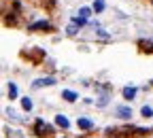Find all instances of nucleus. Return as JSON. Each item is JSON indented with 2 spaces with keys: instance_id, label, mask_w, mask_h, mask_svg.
I'll return each instance as SVG.
<instances>
[{
  "instance_id": "1",
  "label": "nucleus",
  "mask_w": 153,
  "mask_h": 138,
  "mask_svg": "<svg viewBox=\"0 0 153 138\" xmlns=\"http://www.w3.org/2000/svg\"><path fill=\"white\" fill-rule=\"evenodd\" d=\"M49 85H55V79L47 76V79H36V81L32 83L34 89H41V87H49Z\"/></svg>"
},
{
  "instance_id": "2",
  "label": "nucleus",
  "mask_w": 153,
  "mask_h": 138,
  "mask_svg": "<svg viewBox=\"0 0 153 138\" xmlns=\"http://www.w3.org/2000/svg\"><path fill=\"white\" fill-rule=\"evenodd\" d=\"M53 130H51V125H47L45 121H36V134L38 136H47V134H51Z\"/></svg>"
},
{
  "instance_id": "3",
  "label": "nucleus",
  "mask_w": 153,
  "mask_h": 138,
  "mask_svg": "<svg viewBox=\"0 0 153 138\" xmlns=\"http://www.w3.org/2000/svg\"><path fill=\"white\" fill-rule=\"evenodd\" d=\"M76 125H79L81 130H91V128H94V121H91V119H85V117H81V119H76Z\"/></svg>"
},
{
  "instance_id": "4",
  "label": "nucleus",
  "mask_w": 153,
  "mask_h": 138,
  "mask_svg": "<svg viewBox=\"0 0 153 138\" xmlns=\"http://www.w3.org/2000/svg\"><path fill=\"white\" fill-rule=\"evenodd\" d=\"M117 115L121 117V119H130V117H132V108L130 106H117Z\"/></svg>"
},
{
  "instance_id": "5",
  "label": "nucleus",
  "mask_w": 153,
  "mask_h": 138,
  "mask_svg": "<svg viewBox=\"0 0 153 138\" xmlns=\"http://www.w3.org/2000/svg\"><path fill=\"white\" fill-rule=\"evenodd\" d=\"M136 96V87H123V98L126 100H132Z\"/></svg>"
},
{
  "instance_id": "6",
  "label": "nucleus",
  "mask_w": 153,
  "mask_h": 138,
  "mask_svg": "<svg viewBox=\"0 0 153 138\" xmlns=\"http://www.w3.org/2000/svg\"><path fill=\"white\" fill-rule=\"evenodd\" d=\"M55 123L60 125V128H68V125H70V123H68V119H66L64 115H57V117H55Z\"/></svg>"
},
{
  "instance_id": "7",
  "label": "nucleus",
  "mask_w": 153,
  "mask_h": 138,
  "mask_svg": "<svg viewBox=\"0 0 153 138\" xmlns=\"http://www.w3.org/2000/svg\"><path fill=\"white\" fill-rule=\"evenodd\" d=\"M62 96L66 98V100H68V102H74V100H76V93H74V91H70V89H66V91H64Z\"/></svg>"
},
{
  "instance_id": "8",
  "label": "nucleus",
  "mask_w": 153,
  "mask_h": 138,
  "mask_svg": "<svg viewBox=\"0 0 153 138\" xmlns=\"http://www.w3.org/2000/svg\"><path fill=\"white\" fill-rule=\"evenodd\" d=\"M22 106H24V111H32V100L30 98H22Z\"/></svg>"
},
{
  "instance_id": "9",
  "label": "nucleus",
  "mask_w": 153,
  "mask_h": 138,
  "mask_svg": "<svg viewBox=\"0 0 153 138\" xmlns=\"http://www.w3.org/2000/svg\"><path fill=\"white\" fill-rule=\"evenodd\" d=\"M38 28H45V30H47V28H49V24H47V22H36V24H32V26H30V30H38Z\"/></svg>"
},
{
  "instance_id": "10",
  "label": "nucleus",
  "mask_w": 153,
  "mask_h": 138,
  "mask_svg": "<svg viewBox=\"0 0 153 138\" xmlns=\"http://www.w3.org/2000/svg\"><path fill=\"white\" fill-rule=\"evenodd\" d=\"M9 98H11V100H15V98H17V87H15V83L9 85Z\"/></svg>"
},
{
  "instance_id": "11",
  "label": "nucleus",
  "mask_w": 153,
  "mask_h": 138,
  "mask_svg": "<svg viewBox=\"0 0 153 138\" xmlns=\"http://www.w3.org/2000/svg\"><path fill=\"white\" fill-rule=\"evenodd\" d=\"M79 15H81V17H85V19H89V17H91V9L83 7V9H79Z\"/></svg>"
},
{
  "instance_id": "12",
  "label": "nucleus",
  "mask_w": 153,
  "mask_h": 138,
  "mask_svg": "<svg viewBox=\"0 0 153 138\" xmlns=\"http://www.w3.org/2000/svg\"><path fill=\"white\" fill-rule=\"evenodd\" d=\"M102 9H104V0H96V2H94V11H96V13H100Z\"/></svg>"
},
{
  "instance_id": "13",
  "label": "nucleus",
  "mask_w": 153,
  "mask_h": 138,
  "mask_svg": "<svg viewBox=\"0 0 153 138\" xmlns=\"http://www.w3.org/2000/svg\"><path fill=\"white\" fill-rule=\"evenodd\" d=\"M72 24H76V26H85V24H87V19L79 15V17H74V19H72Z\"/></svg>"
},
{
  "instance_id": "14",
  "label": "nucleus",
  "mask_w": 153,
  "mask_h": 138,
  "mask_svg": "<svg viewBox=\"0 0 153 138\" xmlns=\"http://www.w3.org/2000/svg\"><path fill=\"white\" fill-rule=\"evenodd\" d=\"M140 113H143V117H151V115H153V108H151V106H143Z\"/></svg>"
},
{
  "instance_id": "15",
  "label": "nucleus",
  "mask_w": 153,
  "mask_h": 138,
  "mask_svg": "<svg viewBox=\"0 0 153 138\" xmlns=\"http://www.w3.org/2000/svg\"><path fill=\"white\" fill-rule=\"evenodd\" d=\"M66 32H68L70 36H74V34H76V24H70V26L66 28Z\"/></svg>"
},
{
  "instance_id": "16",
  "label": "nucleus",
  "mask_w": 153,
  "mask_h": 138,
  "mask_svg": "<svg viewBox=\"0 0 153 138\" xmlns=\"http://www.w3.org/2000/svg\"><path fill=\"white\" fill-rule=\"evenodd\" d=\"M96 34H98V36L102 38V41H108V34H106L104 30H98V32H96Z\"/></svg>"
},
{
  "instance_id": "17",
  "label": "nucleus",
  "mask_w": 153,
  "mask_h": 138,
  "mask_svg": "<svg viewBox=\"0 0 153 138\" xmlns=\"http://www.w3.org/2000/svg\"><path fill=\"white\" fill-rule=\"evenodd\" d=\"M7 115L11 117V119H17V115H15V111H13V108H7Z\"/></svg>"
}]
</instances>
